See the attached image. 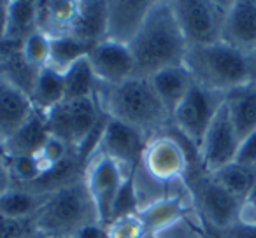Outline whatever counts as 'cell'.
<instances>
[{"label": "cell", "instance_id": "41", "mask_svg": "<svg viewBox=\"0 0 256 238\" xmlns=\"http://www.w3.org/2000/svg\"><path fill=\"white\" fill-rule=\"evenodd\" d=\"M249 58H251V61H252V67H254V75H256V51L252 54H249Z\"/></svg>", "mask_w": 256, "mask_h": 238}, {"label": "cell", "instance_id": "6", "mask_svg": "<svg viewBox=\"0 0 256 238\" xmlns=\"http://www.w3.org/2000/svg\"><path fill=\"white\" fill-rule=\"evenodd\" d=\"M184 182L192 193V202L198 210L204 226L214 231H223L238 223L244 202L226 191L209 172L200 167V163L195 170L188 167Z\"/></svg>", "mask_w": 256, "mask_h": 238}, {"label": "cell", "instance_id": "27", "mask_svg": "<svg viewBox=\"0 0 256 238\" xmlns=\"http://www.w3.org/2000/svg\"><path fill=\"white\" fill-rule=\"evenodd\" d=\"M210 175H212L226 191H230L232 195L237 196L242 202L248 198V195L251 193V189L254 188V184H256V168L244 167V165L237 163V161L220 168V170Z\"/></svg>", "mask_w": 256, "mask_h": 238}, {"label": "cell", "instance_id": "14", "mask_svg": "<svg viewBox=\"0 0 256 238\" xmlns=\"http://www.w3.org/2000/svg\"><path fill=\"white\" fill-rule=\"evenodd\" d=\"M154 0H110L107 2L106 40L130 46L139 33Z\"/></svg>", "mask_w": 256, "mask_h": 238}, {"label": "cell", "instance_id": "2", "mask_svg": "<svg viewBox=\"0 0 256 238\" xmlns=\"http://www.w3.org/2000/svg\"><path fill=\"white\" fill-rule=\"evenodd\" d=\"M95 98L107 117L139 130L148 139L172 128V116L154 91L151 79L130 77L116 86L98 84Z\"/></svg>", "mask_w": 256, "mask_h": 238}, {"label": "cell", "instance_id": "13", "mask_svg": "<svg viewBox=\"0 0 256 238\" xmlns=\"http://www.w3.org/2000/svg\"><path fill=\"white\" fill-rule=\"evenodd\" d=\"M98 84L116 86L134 77V56L128 46L102 40L86 56Z\"/></svg>", "mask_w": 256, "mask_h": 238}, {"label": "cell", "instance_id": "24", "mask_svg": "<svg viewBox=\"0 0 256 238\" xmlns=\"http://www.w3.org/2000/svg\"><path fill=\"white\" fill-rule=\"evenodd\" d=\"M30 100L36 112L48 114L51 109L65 100V81L64 75L54 72L53 68L44 67L39 72L34 88L30 91Z\"/></svg>", "mask_w": 256, "mask_h": 238}, {"label": "cell", "instance_id": "42", "mask_svg": "<svg viewBox=\"0 0 256 238\" xmlns=\"http://www.w3.org/2000/svg\"><path fill=\"white\" fill-rule=\"evenodd\" d=\"M25 238H44V237H40L39 233H36V231H32V233H30V235H26Z\"/></svg>", "mask_w": 256, "mask_h": 238}, {"label": "cell", "instance_id": "26", "mask_svg": "<svg viewBox=\"0 0 256 238\" xmlns=\"http://www.w3.org/2000/svg\"><path fill=\"white\" fill-rule=\"evenodd\" d=\"M92 49H93L92 44L82 42V40L76 39L72 35L54 37V39H51V51H50L48 67L64 75L78 61H81L82 58L88 56Z\"/></svg>", "mask_w": 256, "mask_h": 238}, {"label": "cell", "instance_id": "19", "mask_svg": "<svg viewBox=\"0 0 256 238\" xmlns=\"http://www.w3.org/2000/svg\"><path fill=\"white\" fill-rule=\"evenodd\" d=\"M184 195L186 193H168L165 198L137 212L148 233H158L186 219L188 205H186Z\"/></svg>", "mask_w": 256, "mask_h": 238}, {"label": "cell", "instance_id": "34", "mask_svg": "<svg viewBox=\"0 0 256 238\" xmlns=\"http://www.w3.org/2000/svg\"><path fill=\"white\" fill-rule=\"evenodd\" d=\"M235 161L244 165V167L256 168V130L240 142Z\"/></svg>", "mask_w": 256, "mask_h": 238}, {"label": "cell", "instance_id": "11", "mask_svg": "<svg viewBox=\"0 0 256 238\" xmlns=\"http://www.w3.org/2000/svg\"><path fill=\"white\" fill-rule=\"evenodd\" d=\"M238 146H240V140L232 125L226 103H223L218 109L216 116L212 117V121L198 146V151H196L200 167L209 174H214L220 168L234 163Z\"/></svg>", "mask_w": 256, "mask_h": 238}, {"label": "cell", "instance_id": "1", "mask_svg": "<svg viewBox=\"0 0 256 238\" xmlns=\"http://www.w3.org/2000/svg\"><path fill=\"white\" fill-rule=\"evenodd\" d=\"M128 47L136 63L134 77L151 79L160 70L184 65L188 42L172 12L170 2H154Z\"/></svg>", "mask_w": 256, "mask_h": 238}, {"label": "cell", "instance_id": "25", "mask_svg": "<svg viewBox=\"0 0 256 238\" xmlns=\"http://www.w3.org/2000/svg\"><path fill=\"white\" fill-rule=\"evenodd\" d=\"M50 196V195H48ZM48 196L36 195L25 188H16L0 195V217L8 219H32L36 212L44 205Z\"/></svg>", "mask_w": 256, "mask_h": 238}, {"label": "cell", "instance_id": "4", "mask_svg": "<svg viewBox=\"0 0 256 238\" xmlns=\"http://www.w3.org/2000/svg\"><path fill=\"white\" fill-rule=\"evenodd\" d=\"M184 65L195 84L210 91L228 93L256 81L249 54L240 53L224 42L188 46Z\"/></svg>", "mask_w": 256, "mask_h": 238}, {"label": "cell", "instance_id": "21", "mask_svg": "<svg viewBox=\"0 0 256 238\" xmlns=\"http://www.w3.org/2000/svg\"><path fill=\"white\" fill-rule=\"evenodd\" d=\"M151 82L170 116L195 84L186 65H178V67L160 70L151 77Z\"/></svg>", "mask_w": 256, "mask_h": 238}, {"label": "cell", "instance_id": "3", "mask_svg": "<svg viewBox=\"0 0 256 238\" xmlns=\"http://www.w3.org/2000/svg\"><path fill=\"white\" fill-rule=\"evenodd\" d=\"M96 223L100 217L84 175L51 193L32 217L34 231L44 238H74L82 228Z\"/></svg>", "mask_w": 256, "mask_h": 238}, {"label": "cell", "instance_id": "30", "mask_svg": "<svg viewBox=\"0 0 256 238\" xmlns=\"http://www.w3.org/2000/svg\"><path fill=\"white\" fill-rule=\"evenodd\" d=\"M50 51H51V39L46 33L40 32V30L32 33V35L22 44L23 58L28 61V65H32L37 70H42L44 67H48Z\"/></svg>", "mask_w": 256, "mask_h": 238}, {"label": "cell", "instance_id": "28", "mask_svg": "<svg viewBox=\"0 0 256 238\" xmlns=\"http://www.w3.org/2000/svg\"><path fill=\"white\" fill-rule=\"evenodd\" d=\"M65 81V100H76V98H88L95 96L98 81L90 67L88 60L82 58L81 61L70 67L64 74Z\"/></svg>", "mask_w": 256, "mask_h": 238}, {"label": "cell", "instance_id": "5", "mask_svg": "<svg viewBox=\"0 0 256 238\" xmlns=\"http://www.w3.org/2000/svg\"><path fill=\"white\" fill-rule=\"evenodd\" d=\"M44 116L50 135L62 140L78 156L90 137L109 119L98 107L95 96L64 100Z\"/></svg>", "mask_w": 256, "mask_h": 238}, {"label": "cell", "instance_id": "15", "mask_svg": "<svg viewBox=\"0 0 256 238\" xmlns=\"http://www.w3.org/2000/svg\"><path fill=\"white\" fill-rule=\"evenodd\" d=\"M221 42L244 54L256 51V0L230 2L223 23Z\"/></svg>", "mask_w": 256, "mask_h": 238}, {"label": "cell", "instance_id": "33", "mask_svg": "<svg viewBox=\"0 0 256 238\" xmlns=\"http://www.w3.org/2000/svg\"><path fill=\"white\" fill-rule=\"evenodd\" d=\"M32 231V219H8V217H0V238H25Z\"/></svg>", "mask_w": 256, "mask_h": 238}, {"label": "cell", "instance_id": "17", "mask_svg": "<svg viewBox=\"0 0 256 238\" xmlns=\"http://www.w3.org/2000/svg\"><path fill=\"white\" fill-rule=\"evenodd\" d=\"M107 2L106 0H82L76 2V16L68 35L96 46L106 40Z\"/></svg>", "mask_w": 256, "mask_h": 238}, {"label": "cell", "instance_id": "10", "mask_svg": "<svg viewBox=\"0 0 256 238\" xmlns=\"http://www.w3.org/2000/svg\"><path fill=\"white\" fill-rule=\"evenodd\" d=\"M126 177H130V175L116 161L104 156V154H93L86 163V188H88L90 196L95 203L102 224L110 223V210H112L114 200H116Z\"/></svg>", "mask_w": 256, "mask_h": 238}, {"label": "cell", "instance_id": "32", "mask_svg": "<svg viewBox=\"0 0 256 238\" xmlns=\"http://www.w3.org/2000/svg\"><path fill=\"white\" fill-rule=\"evenodd\" d=\"M146 238H204V228L196 230L188 219H182L181 223L167 228L158 233H150Z\"/></svg>", "mask_w": 256, "mask_h": 238}, {"label": "cell", "instance_id": "29", "mask_svg": "<svg viewBox=\"0 0 256 238\" xmlns=\"http://www.w3.org/2000/svg\"><path fill=\"white\" fill-rule=\"evenodd\" d=\"M8 172L11 184L16 188H25L36 182L44 174L42 165L37 156H14L8 158Z\"/></svg>", "mask_w": 256, "mask_h": 238}, {"label": "cell", "instance_id": "9", "mask_svg": "<svg viewBox=\"0 0 256 238\" xmlns=\"http://www.w3.org/2000/svg\"><path fill=\"white\" fill-rule=\"evenodd\" d=\"M140 167L162 184H170L179 179H184L190 167L188 151L181 139L172 135L170 132L154 135L148 140L144 149Z\"/></svg>", "mask_w": 256, "mask_h": 238}, {"label": "cell", "instance_id": "37", "mask_svg": "<svg viewBox=\"0 0 256 238\" xmlns=\"http://www.w3.org/2000/svg\"><path fill=\"white\" fill-rule=\"evenodd\" d=\"M11 188L12 184L8 172V156H6V151H4V142L0 140V195H4Z\"/></svg>", "mask_w": 256, "mask_h": 238}, {"label": "cell", "instance_id": "18", "mask_svg": "<svg viewBox=\"0 0 256 238\" xmlns=\"http://www.w3.org/2000/svg\"><path fill=\"white\" fill-rule=\"evenodd\" d=\"M50 137L46 116L40 112H34L22 128L16 130L8 140H4L6 156H39Z\"/></svg>", "mask_w": 256, "mask_h": 238}, {"label": "cell", "instance_id": "22", "mask_svg": "<svg viewBox=\"0 0 256 238\" xmlns=\"http://www.w3.org/2000/svg\"><path fill=\"white\" fill-rule=\"evenodd\" d=\"M76 16V2H37V28L50 39L68 35Z\"/></svg>", "mask_w": 256, "mask_h": 238}, {"label": "cell", "instance_id": "20", "mask_svg": "<svg viewBox=\"0 0 256 238\" xmlns=\"http://www.w3.org/2000/svg\"><path fill=\"white\" fill-rule=\"evenodd\" d=\"M224 103L235 133L242 142L256 130V81L228 91Z\"/></svg>", "mask_w": 256, "mask_h": 238}, {"label": "cell", "instance_id": "8", "mask_svg": "<svg viewBox=\"0 0 256 238\" xmlns=\"http://www.w3.org/2000/svg\"><path fill=\"white\" fill-rule=\"evenodd\" d=\"M224 98L226 93L210 91L198 84H193V88L172 114V128L198 151L200 142L218 109L224 103Z\"/></svg>", "mask_w": 256, "mask_h": 238}, {"label": "cell", "instance_id": "38", "mask_svg": "<svg viewBox=\"0 0 256 238\" xmlns=\"http://www.w3.org/2000/svg\"><path fill=\"white\" fill-rule=\"evenodd\" d=\"M74 238H109V230H107V224L96 223L82 228Z\"/></svg>", "mask_w": 256, "mask_h": 238}, {"label": "cell", "instance_id": "31", "mask_svg": "<svg viewBox=\"0 0 256 238\" xmlns=\"http://www.w3.org/2000/svg\"><path fill=\"white\" fill-rule=\"evenodd\" d=\"M107 230H109V238H146L150 235L137 212L112 221L107 224Z\"/></svg>", "mask_w": 256, "mask_h": 238}, {"label": "cell", "instance_id": "35", "mask_svg": "<svg viewBox=\"0 0 256 238\" xmlns=\"http://www.w3.org/2000/svg\"><path fill=\"white\" fill-rule=\"evenodd\" d=\"M221 238H256V224L235 223L234 226L218 231Z\"/></svg>", "mask_w": 256, "mask_h": 238}, {"label": "cell", "instance_id": "23", "mask_svg": "<svg viewBox=\"0 0 256 238\" xmlns=\"http://www.w3.org/2000/svg\"><path fill=\"white\" fill-rule=\"evenodd\" d=\"M37 2L34 0H12L8 2L4 40L23 44L37 32Z\"/></svg>", "mask_w": 256, "mask_h": 238}, {"label": "cell", "instance_id": "40", "mask_svg": "<svg viewBox=\"0 0 256 238\" xmlns=\"http://www.w3.org/2000/svg\"><path fill=\"white\" fill-rule=\"evenodd\" d=\"M204 238H221L220 235H218V231L210 230V228L204 226Z\"/></svg>", "mask_w": 256, "mask_h": 238}, {"label": "cell", "instance_id": "16", "mask_svg": "<svg viewBox=\"0 0 256 238\" xmlns=\"http://www.w3.org/2000/svg\"><path fill=\"white\" fill-rule=\"evenodd\" d=\"M36 112L28 93L0 75V140H8Z\"/></svg>", "mask_w": 256, "mask_h": 238}, {"label": "cell", "instance_id": "39", "mask_svg": "<svg viewBox=\"0 0 256 238\" xmlns=\"http://www.w3.org/2000/svg\"><path fill=\"white\" fill-rule=\"evenodd\" d=\"M6 16H8V2L0 0V42L6 37Z\"/></svg>", "mask_w": 256, "mask_h": 238}, {"label": "cell", "instance_id": "7", "mask_svg": "<svg viewBox=\"0 0 256 238\" xmlns=\"http://www.w3.org/2000/svg\"><path fill=\"white\" fill-rule=\"evenodd\" d=\"M172 12L188 46H209L221 42L223 23L230 2L212 0H174Z\"/></svg>", "mask_w": 256, "mask_h": 238}, {"label": "cell", "instance_id": "12", "mask_svg": "<svg viewBox=\"0 0 256 238\" xmlns=\"http://www.w3.org/2000/svg\"><path fill=\"white\" fill-rule=\"evenodd\" d=\"M148 140L150 139L142 132L109 117L100 137L96 153L110 158L128 175H132L142 161Z\"/></svg>", "mask_w": 256, "mask_h": 238}, {"label": "cell", "instance_id": "36", "mask_svg": "<svg viewBox=\"0 0 256 238\" xmlns=\"http://www.w3.org/2000/svg\"><path fill=\"white\" fill-rule=\"evenodd\" d=\"M238 223L256 224V184H254V188L251 189V193L248 195V198L244 200V203H242Z\"/></svg>", "mask_w": 256, "mask_h": 238}]
</instances>
